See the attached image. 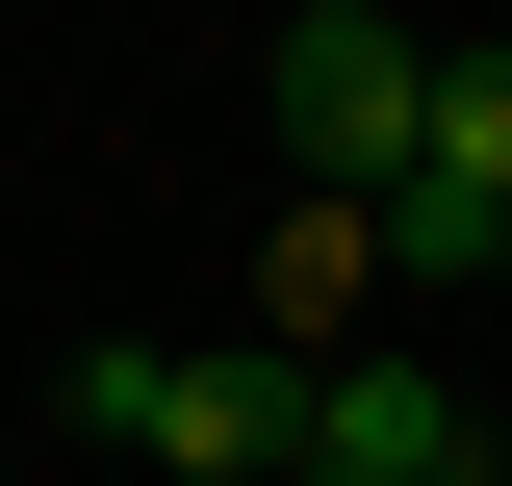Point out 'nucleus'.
<instances>
[{"instance_id": "obj_6", "label": "nucleus", "mask_w": 512, "mask_h": 486, "mask_svg": "<svg viewBox=\"0 0 512 486\" xmlns=\"http://www.w3.org/2000/svg\"><path fill=\"white\" fill-rule=\"evenodd\" d=\"M384 282H512V205L487 180H410V205H384Z\"/></svg>"}, {"instance_id": "obj_3", "label": "nucleus", "mask_w": 512, "mask_h": 486, "mask_svg": "<svg viewBox=\"0 0 512 486\" xmlns=\"http://www.w3.org/2000/svg\"><path fill=\"white\" fill-rule=\"evenodd\" d=\"M487 435H461L436 359H308V486H461Z\"/></svg>"}, {"instance_id": "obj_1", "label": "nucleus", "mask_w": 512, "mask_h": 486, "mask_svg": "<svg viewBox=\"0 0 512 486\" xmlns=\"http://www.w3.org/2000/svg\"><path fill=\"white\" fill-rule=\"evenodd\" d=\"M77 435L103 461H180V486H308V359L282 333H103L77 359Z\"/></svg>"}, {"instance_id": "obj_2", "label": "nucleus", "mask_w": 512, "mask_h": 486, "mask_svg": "<svg viewBox=\"0 0 512 486\" xmlns=\"http://www.w3.org/2000/svg\"><path fill=\"white\" fill-rule=\"evenodd\" d=\"M256 103H282L308 205H410L436 180V26H384V0H308V26L256 52Z\"/></svg>"}, {"instance_id": "obj_5", "label": "nucleus", "mask_w": 512, "mask_h": 486, "mask_svg": "<svg viewBox=\"0 0 512 486\" xmlns=\"http://www.w3.org/2000/svg\"><path fill=\"white\" fill-rule=\"evenodd\" d=\"M436 180L512 205V26H436Z\"/></svg>"}, {"instance_id": "obj_4", "label": "nucleus", "mask_w": 512, "mask_h": 486, "mask_svg": "<svg viewBox=\"0 0 512 486\" xmlns=\"http://www.w3.org/2000/svg\"><path fill=\"white\" fill-rule=\"evenodd\" d=\"M359 282H384V205H282V256H256V333H282V359H359Z\"/></svg>"}]
</instances>
